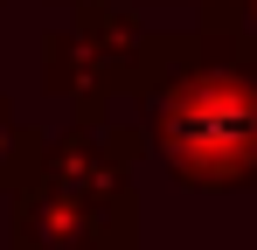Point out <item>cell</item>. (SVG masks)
Here are the masks:
<instances>
[{"instance_id":"6da1fadb","label":"cell","mask_w":257,"mask_h":250,"mask_svg":"<svg viewBox=\"0 0 257 250\" xmlns=\"http://www.w3.org/2000/svg\"><path fill=\"white\" fill-rule=\"evenodd\" d=\"M153 146L167 160V181L229 195L257 181V56L236 42H209L188 63H174L153 104Z\"/></svg>"}]
</instances>
